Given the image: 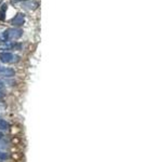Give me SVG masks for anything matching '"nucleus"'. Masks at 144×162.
<instances>
[{
	"label": "nucleus",
	"mask_w": 144,
	"mask_h": 162,
	"mask_svg": "<svg viewBox=\"0 0 144 162\" xmlns=\"http://www.w3.org/2000/svg\"><path fill=\"white\" fill-rule=\"evenodd\" d=\"M23 36V30L17 27H12L8 28L3 32L0 34V41H12L17 40Z\"/></svg>",
	"instance_id": "nucleus-1"
},
{
	"label": "nucleus",
	"mask_w": 144,
	"mask_h": 162,
	"mask_svg": "<svg viewBox=\"0 0 144 162\" xmlns=\"http://www.w3.org/2000/svg\"><path fill=\"white\" fill-rule=\"evenodd\" d=\"M21 59V57L17 54H13L11 52H0V62L3 64H14L17 63Z\"/></svg>",
	"instance_id": "nucleus-2"
},
{
	"label": "nucleus",
	"mask_w": 144,
	"mask_h": 162,
	"mask_svg": "<svg viewBox=\"0 0 144 162\" xmlns=\"http://www.w3.org/2000/svg\"><path fill=\"white\" fill-rule=\"evenodd\" d=\"M14 76H15V70L13 68L0 65V77H2V78H12Z\"/></svg>",
	"instance_id": "nucleus-3"
},
{
	"label": "nucleus",
	"mask_w": 144,
	"mask_h": 162,
	"mask_svg": "<svg viewBox=\"0 0 144 162\" xmlns=\"http://www.w3.org/2000/svg\"><path fill=\"white\" fill-rule=\"evenodd\" d=\"M24 22H25V15H24V13L20 12V13H17V15H15V16L13 17V19H12L11 24L13 25L14 27H20V26H22V25L24 24Z\"/></svg>",
	"instance_id": "nucleus-4"
},
{
	"label": "nucleus",
	"mask_w": 144,
	"mask_h": 162,
	"mask_svg": "<svg viewBox=\"0 0 144 162\" xmlns=\"http://www.w3.org/2000/svg\"><path fill=\"white\" fill-rule=\"evenodd\" d=\"M15 48V42L12 41H0V50H3L5 52L6 50H14Z\"/></svg>",
	"instance_id": "nucleus-5"
},
{
	"label": "nucleus",
	"mask_w": 144,
	"mask_h": 162,
	"mask_svg": "<svg viewBox=\"0 0 144 162\" xmlns=\"http://www.w3.org/2000/svg\"><path fill=\"white\" fill-rule=\"evenodd\" d=\"M38 2H36L34 0H27V1H25L23 3V7L25 9H27V10H36V9L38 8Z\"/></svg>",
	"instance_id": "nucleus-6"
},
{
	"label": "nucleus",
	"mask_w": 144,
	"mask_h": 162,
	"mask_svg": "<svg viewBox=\"0 0 144 162\" xmlns=\"http://www.w3.org/2000/svg\"><path fill=\"white\" fill-rule=\"evenodd\" d=\"M10 128V123L6 120L0 118V131H5V130H9Z\"/></svg>",
	"instance_id": "nucleus-7"
},
{
	"label": "nucleus",
	"mask_w": 144,
	"mask_h": 162,
	"mask_svg": "<svg viewBox=\"0 0 144 162\" xmlns=\"http://www.w3.org/2000/svg\"><path fill=\"white\" fill-rule=\"evenodd\" d=\"M6 11H7V4H3L0 9V20L3 21L5 20V15H6Z\"/></svg>",
	"instance_id": "nucleus-8"
},
{
	"label": "nucleus",
	"mask_w": 144,
	"mask_h": 162,
	"mask_svg": "<svg viewBox=\"0 0 144 162\" xmlns=\"http://www.w3.org/2000/svg\"><path fill=\"white\" fill-rule=\"evenodd\" d=\"M9 159V154L5 152V151H0V160H8Z\"/></svg>",
	"instance_id": "nucleus-9"
},
{
	"label": "nucleus",
	"mask_w": 144,
	"mask_h": 162,
	"mask_svg": "<svg viewBox=\"0 0 144 162\" xmlns=\"http://www.w3.org/2000/svg\"><path fill=\"white\" fill-rule=\"evenodd\" d=\"M5 92H3V90H0V102H1V100H3V98H5Z\"/></svg>",
	"instance_id": "nucleus-10"
},
{
	"label": "nucleus",
	"mask_w": 144,
	"mask_h": 162,
	"mask_svg": "<svg viewBox=\"0 0 144 162\" xmlns=\"http://www.w3.org/2000/svg\"><path fill=\"white\" fill-rule=\"evenodd\" d=\"M3 137H5V135H3V134H2V133L0 132V140H2V138H3Z\"/></svg>",
	"instance_id": "nucleus-11"
},
{
	"label": "nucleus",
	"mask_w": 144,
	"mask_h": 162,
	"mask_svg": "<svg viewBox=\"0 0 144 162\" xmlns=\"http://www.w3.org/2000/svg\"><path fill=\"white\" fill-rule=\"evenodd\" d=\"M21 1H27V0H21Z\"/></svg>",
	"instance_id": "nucleus-12"
}]
</instances>
